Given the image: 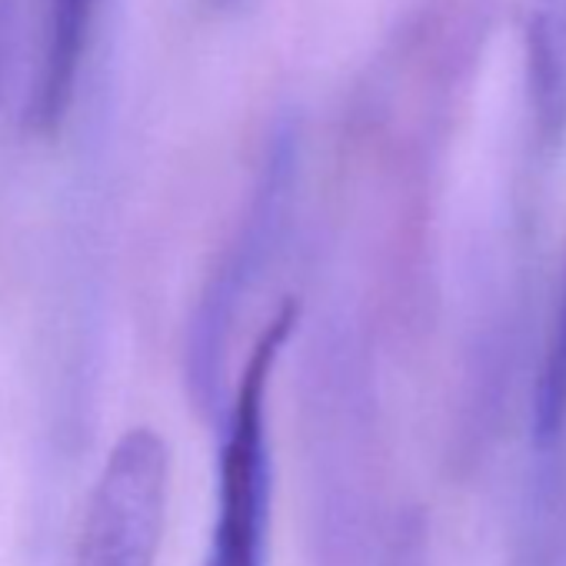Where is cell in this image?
I'll list each match as a JSON object with an SVG mask.
<instances>
[{
    "label": "cell",
    "instance_id": "6da1fadb",
    "mask_svg": "<svg viewBox=\"0 0 566 566\" xmlns=\"http://www.w3.org/2000/svg\"><path fill=\"white\" fill-rule=\"evenodd\" d=\"M297 177L301 137L291 124H283L266 144V157L247 213L240 217L220 263L213 266L187 331V384L203 410H213L220 403L227 354L240 324V311L266 273V263L280 250L283 233H287Z\"/></svg>",
    "mask_w": 566,
    "mask_h": 566
},
{
    "label": "cell",
    "instance_id": "7a4b0ae2",
    "mask_svg": "<svg viewBox=\"0 0 566 566\" xmlns=\"http://www.w3.org/2000/svg\"><path fill=\"white\" fill-rule=\"evenodd\" d=\"M297 324V311L283 307L253 340L233 400L227 407L217 503L203 566H270V520H273V447L266 420L270 377Z\"/></svg>",
    "mask_w": 566,
    "mask_h": 566
},
{
    "label": "cell",
    "instance_id": "3957f363",
    "mask_svg": "<svg viewBox=\"0 0 566 566\" xmlns=\"http://www.w3.org/2000/svg\"><path fill=\"white\" fill-rule=\"evenodd\" d=\"M170 443L130 427L107 453L77 539L74 566H157L170 506Z\"/></svg>",
    "mask_w": 566,
    "mask_h": 566
},
{
    "label": "cell",
    "instance_id": "277c9868",
    "mask_svg": "<svg viewBox=\"0 0 566 566\" xmlns=\"http://www.w3.org/2000/svg\"><path fill=\"white\" fill-rule=\"evenodd\" d=\"M530 144L536 164L566 137V0H523Z\"/></svg>",
    "mask_w": 566,
    "mask_h": 566
},
{
    "label": "cell",
    "instance_id": "5b68a950",
    "mask_svg": "<svg viewBox=\"0 0 566 566\" xmlns=\"http://www.w3.org/2000/svg\"><path fill=\"white\" fill-rule=\"evenodd\" d=\"M101 0H51L44 24V51L28 104V120L38 134H51L74 107L81 64Z\"/></svg>",
    "mask_w": 566,
    "mask_h": 566
},
{
    "label": "cell",
    "instance_id": "8992f818",
    "mask_svg": "<svg viewBox=\"0 0 566 566\" xmlns=\"http://www.w3.org/2000/svg\"><path fill=\"white\" fill-rule=\"evenodd\" d=\"M566 433V266L559 276L556 307L549 317L546 344L533 384V460L536 470L559 460V443Z\"/></svg>",
    "mask_w": 566,
    "mask_h": 566
},
{
    "label": "cell",
    "instance_id": "52a82bcc",
    "mask_svg": "<svg viewBox=\"0 0 566 566\" xmlns=\"http://www.w3.org/2000/svg\"><path fill=\"white\" fill-rule=\"evenodd\" d=\"M14 11H18V0H0V101H4V77H8V54H11Z\"/></svg>",
    "mask_w": 566,
    "mask_h": 566
},
{
    "label": "cell",
    "instance_id": "ba28073f",
    "mask_svg": "<svg viewBox=\"0 0 566 566\" xmlns=\"http://www.w3.org/2000/svg\"><path fill=\"white\" fill-rule=\"evenodd\" d=\"M213 4H217V8H230V4H233V0H213Z\"/></svg>",
    "mask_w": 566,
    "mask_h": 566
}]
</instances>
